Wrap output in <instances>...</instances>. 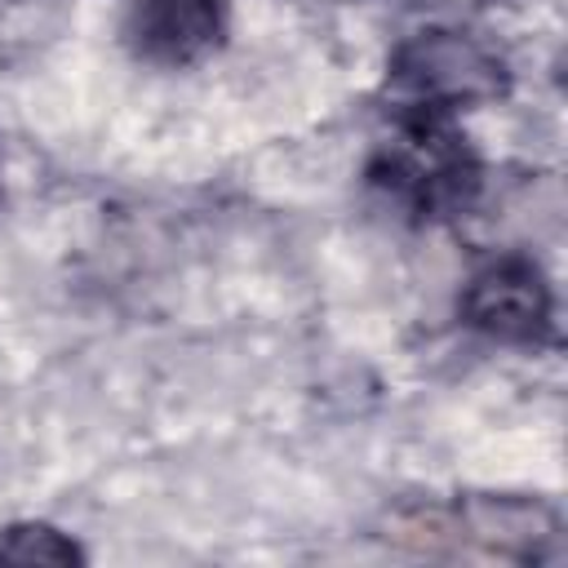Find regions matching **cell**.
Masks as SVG:
<instances>
[{
	"instance_id": "obj_7",
	"label": "cell",
	"mask_w": 568,
	"mask_h": 568,
	"mask_svg": "<svg viewBox=\"0 0 568 568\" xmlns=\"http://www.w3.org/2000/svg\"><path fill=\"white\" fill-rule=\"evenodd\" d=\"M408 4H422V9H444V4H466V0H408Z\"/></svg>"
},
{
	"instance_id": "obj_6",
	"label": "cell",
	"mask_w": 568,
	"mask_h": 568,
	"mask_svg": "<svg viewBox=\"0 0 568 568\" xmlns=\"http://www.w3.org/2000/svg\"><path fill=\"white\" fill-rule=\"evenodd\" d=\"M0 564H84V550L44 519H18L0 528Z\"/></svg>"
},
{
	"instance_id": "obj_2",
	"label": "cell",
	"mask_w": 568,
	"mask_h": 568,
	"mask_svg": "<svg viewBox=\"0 0 568 568\" xmlns=\"http://www.w3.org/2000/svg\"><path fill=\"white\" fill-rule=\"evenodd\" d=\"M510 67L506 58L457 27H426L395 44L382 80L386 111H430V115H457L484 102L506 98Z\"/></svg>"
},
{
	"instance_id": "obj_5",
	"label": "cell",
	"mask_w": 568,
	"mask_h": 568,
	"mask_svg": "<svg viewBox=\"0 0 568 568\" xmlns=\"http://www.w3.org/2000/svg\"><path fill=\"white\" fill-rule=\"evenodd\" d=\"M226 0H129L120 18L124 49L160 71H186L226 44Z\"/></svg>"
},
{
	"instance_id": "obj_1",
	"label": "cell",
	"mask_w": 568,
	"mask_h": 568,
	"mask_svg": "<svg viewBox=\"0 0 568 568\" xmlns=\"http://www.w3.org/2000/svg\"><path fill=\"white\" fill-rule=\"evenodd\" d=\"M368 186L413 222L466 217L484 195V164L453 115L390 111V133L368 155Z\"/></svg>"
},
{
	"instance_id": "obj_4",
	"label": "cell",
	"mask_w": 568,
	"mask_h": 568,
	"mask_svg": "<svg viewBox=\"0 0 568 568\" xmlns=\"http://www.w3.org/2000/svg\"><path fill=\"white\" fill-rule=\"evenodd\" d=\"M457 315L488 342L501 346H550L555 342V293L546 271L528 253L488 257L462 288Z\"/></svg>"
},
{
	"instance_id": "obj_3",
	"label": "cell",
	"mask_w": 568,
	"mask_h": 568,
	"mask_svg": "<svg viewBox=\"0 0 568 568\" xmlns=\"http://www.w3.org/2000/svg\"><path fill=\"white\" fill-rule=\"evenodd\" d=\"M390 528L413 532L422 550L453 537L462 555H493V559H519V564L559 559V519L537 497L466 493L453 501L408 506L404 515L390 519Z\"/></svg>"
}]
</instances>
